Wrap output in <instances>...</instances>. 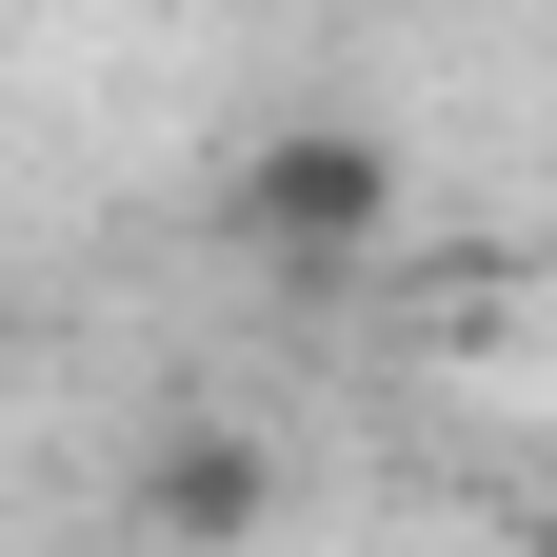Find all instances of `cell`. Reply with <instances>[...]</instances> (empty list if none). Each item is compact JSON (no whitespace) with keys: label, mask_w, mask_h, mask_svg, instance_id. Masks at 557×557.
<instances>
[{"label":"cell","mask_w":557,"mask_h":557,"mask_svg":"<svg viewBox=\"0 0 557 557\" xmlns=\"http://www.w3.org/2000/svg\"><path fill=\"white\" fill-rule=\"evenodd\" d=\"M220 220H239L259 278H359V259L398 239V139H359V120H278L259 160L220 180Z\"/></svg>","instance_id":"1"},{"label":"cell","mask_w":557,"mask_h":557,"mask_svg":"<svg viewBox=\"0 0 557 557\" xmlns=\"http://www.w3.org/2000/svg\"><path fill=\"white\" fill-rule=\"evenodd\" d=\"M259 498H278V478H259V438H180L160 478H139V518H160V537H239Z\"/></svg>","instance_id":"2"}]
</instances>
